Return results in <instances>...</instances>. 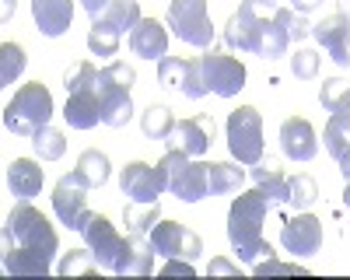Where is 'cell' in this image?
<instances>
[{"instance_id":"cell-1","label":"cell","mask_w":350,"mask_h":280,"mask_svg":"<svg viewBox=\"0 0 350 280\" xmlns=\"http://www.w3.org/2000/svg\"><path fill=\"white\" fill-rule=\"evenodd\" d=\"M0 249H4V270L11 277H46L53 270V256L60 252V235L42 210L21 200L8 214Z\"/></svg>"},{"instance_id":"cell-2","label":"cell","mask_w":350,"mask_h":280,"mask_svg":"<svg viewBox=\"0 0 350 280\" xmlns=\"http://www.w3.org/2000/svg\"><path fill=\"white\" fill-rule=\"evenodd\" d=\"M270 207L273 204L267 200V193H259V189L239 193L235 204H231V210H228V242H231V249H235V256L242 263H256L262 252L273 256L270 242L262 238V221H267Z\"/></svg>"},{"instance_id":"cell-3","label":"cell","mask_w":350,"mask_h":280,"mask_svg":"<svg viewBox=\"0 0 350 280\" xmlns=\"http://www.w3.org/2000/svg\"><path fill=\"white\" fill-rule=\"evenodd\" d=\"M53 120V95L46 84H25L4 105V126L14 137H36Z\"/></svg>"},{"instance_id":"cell-4","label":"cell","mask_w":350,"mask_h":280,"mask_svg":"<svg viewBox=\"0 0 350 280\" xmlns=\"http://www.w3.org/2000/svg\"><path fill=\"white\" fill-rule=\"evenodd\" d=\"M211 161H189L183 148H168V154L158 161L165 186L172 196H179L183 204H200L203 196H211V176H207Z\"/></svg>"},{"instance_id":"cell-5","label":"cell","mask_w":350,"mask_h":280,"mask_svg":"<svg viewBox=\"0 0 350 280\" xmlns=\"http://www.w3.org/2000/svg\"><path fill=\"white\" fill-rule=\"evenodd\" d=\"M137 81V70L123 60H112L109 67L98 70V95H102V123L105 126H126L133 116V98L130 88Z\"/></svg>"},{"instance_id":"cell-6","label":"cell","mask_w":350,"mask_h":280,"mask_svg":"<svg viewBox=\"0 0 350 280\" xmlns=\"http://www.w3.org/2000/svg\"><path fill=\"white\" fill-rule=\"evenodd\" d=\"M277 14V0H242L239 11L224 25V42L239 53H256L262 25Z\"/></svg>"},{"instance_id":"cell-7","label":"cell","mask_w":350,"mask_h":280,"mask_svg":"<svg viewBox=\"0 0 350 280\" xmlns=\"http://www.w3.org/2000/svg\"><path fill=\"white\" fill-rule=\"evenodd\" d=\"M228 151L245 168L262 161V112L259 109L242 105L228 116Z\"/></svg>"},{"instance_id":"cell-8","label":"cell","mask_w":350,"mask_h":280,"mask_svg":"<svg viewBox=\"0 0 350 280\" xmlns=\"http://www.w3.org/2000/svg\"><path fill=\"white\" fill-rule=\"evenodd\" d=\"M168 28L196 49H211V42H214V25H211L207 0H172L168 4Z\"/></svg>"},{"instance_id":"cell-9","label":"cell","mask_w":350,"mask_h":280,"mask_svg":"<svg viewBox=\"0 0 350 280\" xmlns=\"http://www.w3.org/2000/svg\"><path fill=\"white\" fill-rule=\"evenodd\" d=\"M200 67H203V84H207V92H214L221 98H235L245 88V64L235 60V56L207 49L200 56Z\"/></svg>"},{"instance_id":"cell-10","label":"cell","mask_w":350,"mask_h":280,"mask_svg":"<svg viewBox=\"0 0 350 280\" xmlns=\"http://www.w3.org/2000/svg\"><path fill=\"white\" fill-rule=\"evenodd\" d=\"M84 189L88 186L81 182L77 172L64 176L60 182H56V189H53V210H56V217H60L70 232H84V224L92 221V207H88Z\"/></svg>"},{"instance_id":"cell-11","label":"cell","mask_w":350,"mask_h":280,"mask_svg":"<svg viewBox=\"0 0 350 280\" xmlns=\"http://www.w3.org/2000/svg\"><path fill=\"white\" fill-rule=\"evenodd\" d=\"M151 245L165 260H200V252H203L200 235L189 232L179 221H158L151 228Z\"/></svg>"},{"instance_id":"cell-12","label":"cell","mask_w":350,"mask_h":280,"mask_svg":"<svg viewBox=\"0 0 350 280\" xmlns=\"http://www.w3.org/2000/svg\"><path fill=\"white\" fill-rule=\"evenodd\" d=\"M158 81H161V88L183 92L186 98H203V95H207V84H203V67H200V60L165 56V60H158Z\"/></svg>"},{"instance_id":"cell-13","label":"cell","mask_w":350,"mask_h":280,"mask_svg":"<svg viewBox=\"0 0 350 280\" xmlns=\"http://www.w3.org/2000/svg\"><path fill=\"white\" fill-rule=\"evenodd\" d=\"M120 189H123V196H130L133 204H158V196L168 186H165V176H161L158 165L130 161L123 172H120Z\"/></svg>"},{"instance_id":"cell-14","label":"cell","mask_w":350,"mask_h":280,"mask_svg":"<svg viewBox=\"0 0 350 280\" xmlns=\"http://www.w3.org/2000/svg\"><path fill=\"white\" fill-rule=\"evenodd\" d=\"M280 245L291 256H315V252L323 249V221L315 214H298V217L284 221Z\"/></svg>"},{"instance_id":"cell-15","label":"cell","mask_w":350,"mask_h":280,"mask_svg":"<svg viewBox=\"0 0 350 280\" xmlns=\"http://www.w3.org/2000/svg\"><path fill=\"white\" fill-rule=\"evenodd\" d=\"M81 235H84L88 249L95 252L98 266L112 273V266H116V256H120V249H123V235L116 232V224H112L109 217H102V214H92V221L84 224V232H81Z\"/></svg>"},{"instance_id":"cell-16","label":"cell","mask_w":350,"mask_h":280,"mask_svg":"<svg viewBox=\"0 0 350 280\" xmlns=\"http://www.w3.org/2000/svg\"><path fill=\"white\" fill-rule=\"evenodd\" d=\"M312 36L315 42L329 53V60L340 64V67H350V18L340 11V14H329L319 25H312Z\"/></svg>"},{"instance_id":"cell-17","label":"cell","mask_w":350,"mask_h":280,"mask_svg":"<svg viewBox=\"0 0 350 280\" xmlns=\"http://www.w3.org/2000/svg\"><path fill=\"white\" fill-rule=\"evenodd\" d=\"M214 116L200 112V116H189L183 123H175V140L168 137L165 144L168 148H183L186 154H207L211 144H214Z\"/></svg>"},{"instance_id":"cell-18","label":"cell","mask_w":350,"mask_h":280,"mask_svg":"<svg viewBox=\"0 0 350 280\" xmlns=\"http://www.w3.org/2000/svg\"><path fill=\"white\" fill-rule=\"evenodd\" d=\"M154 245L151 242H144V235L130 232L123 238V249H120V256H116V266L112 273H120V277H148L154 270Z\"/></svg>"},{"instance_id":"cell-19","label":"cell","mask_w":350,"mask_h":280,"mask_svg":"<svg viewBox=\"0 0 350 280\" xmlns=\"http://www.w3.org/2000/svg\"><path fill=\"white\" fill-rule=\"evenodd\" d=\"M64 116L74 130H92L102 123V95H98V81L88 84L81 92H70L67 95V105H64Z\"/></svg>"},{"instance_id":"cell-20","label":"cell","mask_w":350,"mask_h":280,"mask_svg":"<svg viewBox=\"0 0 350 280\" xmlns=\"http://www.w3.org/2000/svg\"><path fill=\"white\" fill-rule=\"evenodd\" d=\"M130 49L140 60H165L168 53V32L158 18H140L137 28L130 32Z\"/></svg>"},{"instance_id":"cell-21","label":"cell","mask_w":350,"mask_h":280,"mask_svg":"<svg viewBox=\"0 0 350 280\" xmlns=\"http://www.w3.org/2000/svg\"><path fill=\"white\" fill-rule=\"evenodd\" d=\"M280 151H284L291 161H312L315 151H319L312 123L301 120V116L284 120V126H280Z\"/></svg>"},{"instance_id":"cell-22","label":"cell","mask_w":350,"mask_h":280,"mask_svg":"<svg viewBox=\"0 0 350 280\" xmlns=\"http://www.w3.org/2000/svg\"><path fill=\"white\" fill-rule=\"evenodd\" d=\"M32 18L46 39H60L74 21V0H32Z\"/></svg>"},{"instance_id":"cell-23","label":"cell","mask_w":350,"mask_h":280,"mask_svg":"<svg viewBox=\"0 0 350 280\" xmlns=\"http://www.w3.org/2000/svg\"><path fill=\"white\" fill-rule=\"evenodd\" d=\"M42 182H46V168L32 158H14L8 165V186L18 200H32V196L42 193Z\"/></svg>"},{"instance_id":"cell-24","label":"cell","mask_w":350,"mask_h":280,"mask_svg":"<svg viewBox=\"0 0 350 280\" xmlns=\"http://www.w3.org/2000/svg\"><path fill=\"white\" fill-rule=\"evenodd\" d=\"M252 182L259 193H267L270 204H291V179L280 172V161L267 158V161H256L252 165Z\"/></svg>"},{"instance_id":"cell-25","label":"cell","mask_w":350,"mask_h":280,"mask_svg":"<svg viewBox=\"0 0 350 280\" xmlns=\"http://www.w3.org/2000/svg\"><path fill=\"white\" fill-rule=\"evenodd\" d=\"M74 172L81 176V182H84L88 189H102V186L109 182V176H112V161H109L105 151H84V154L77 158Z\"/></svg>"},{"instance_id":"cell-26","label":"cell","mask_w":350,"mask_h":280,"mask_svg":"<svg viewBox=\"0 0 350 280\" xmlns=\"http://www.w3.org/2000/svg\"><path fill=\"white\" fill-rule=\"evenodd\" d=\"M323 140H326V151L336 158V165L343 158H350V112H329Z\"/></svg>"},{"instance_id":"cell-27","label":"cell","mask_w":350,"mask_h":280,"mask_svg":"<svg viewBox=\"0 0 350 280\" xmlns=\"http://www.w3.org/2000/svg\"><path fill=\"white\" fill-rule=\"evenodd\" d=\"M207 176H211V196H224V193H239L242 189L245 168L231 165V161H211Z\"/></svg>"},{"instance_id":"cell-28","label":"cell","mask_w":350,"mask_h":280,"mask_svg":"<svg viewBox=\"0 0 350 280\" xmlns=\"http://www.w3.org/2000/svg\"><path fill=\"white\" fill-rule=\"evenodd\" d=\"M140 130L148 140H168L175 137V116H172V109L168 105H148L144 109V116H140Z\"/></svg>"},{"instance_id":"cell-29","label":"cell","mask_w":350,"mask_h":280,"mask_svg":"<svg viewBox=\"0 0 350 280\" xmlns=\"http://www.w3.org/2000/svg\"><path fill=\"white\" fill-rule=\"evenodd\" d=\"M105 25H112L116 32H133L137 28V21H140V4L137 0H109V8L98 14Z\"/></svg>"},{"instance_id":"cell-30","label":"cell","mask_w":350,"mask_h":280,"mask_svg":"<svg viewBox=\"0 0 350 280\" xmlns=\"http://www.w3.org/2000/svg\"><path fill=\"white\" fill-rule=\"evenodd\" d=\"M56 273L60 277H95L98 273V260H95L92 249H74V252H67V256L60 260Z\"/></svg>"},{"instance_id":"cell-31","label":"cell","mask_w":350,"mask_h":280,"mask_svg":"<svg viewBox=\"0 0 350 280\" xmlns=\"http://www.w3.org/2000/svg\"><path fill=\"white\" fill-rule=\"evenodd\" d=\"M123 221H126L130 232L148 235L154 224L161 221V204H130V207L123 210Z\"/></svg>"},{"instance_id":"cell-32","label":"cell","mask_w":350,"mask_h":280,"mask_svg":"<svg viewBox=\"0 0 350 280\" xmlns=\"http://www.w3.org/2000/svg\"><path fill=\"white\" fill-rule=\"evenodd\" d=\"M88 49L95 56H116V49H120V32H116L112 25H105L102 18H95L92 32H88Z\"/></svg>"},{"instance_id":"cell-33","label":"cell","mask_w":350,"mask_h":280,"mask_svg":"<svg viewBox=\"0 0 350 280\" xmlns=\"http://www.w3.org/2000/svg\"><path fill=\"white\" fill-rule=\"evenodd\" d=\"M319 102H323L326 112H350V81H343V77H329V81H323Z\"/></svg>"},{"instance_id":"cell-34","label":"cell","mask_w":350,"mask_h":280,"mask_svg":"<svg viewBox=\"0 0 350 280\" xmlns=\"http://www.w3.org/2000/svg\"><path fill=\"white\" fill-rule=\"evenodd\" d=\"M25 70V49L18 42H4L0 46V88L14 84Z\"/></svg>"},{"instance_id":"cell-35","label":"cell","mask_w":350,"mask_h":280,"mask_svg":"<svg viewBox=\"0 0 350 280\" xmlns=\"http://www.w3.org/2000/svg\"><path fill=\"white\" fill-rule=\"evenodd\" d=\"M32 148H36V154H39L42 161H56V158H64L67 140H64V133L56 130V126H42V130L32 137Z\"/></svg>"},{"instance_id":"cell-36","label":"cell","mask_w":350,"mask_h":280,"mask_svg":"<svg viewBox=\"0 0 350 280\" xmlns=\"http://www.w3.org/2000/svg\"><path fill=\"white\" fill-rule=\"evenodd\" d=\"M95 81H98V67L88 64V60H77V64H70V70L64 74V88H67V95H70V92H81V88H88V84H95Z\"/></svg>"},{"instance_id":"cell-37","label":"cell","mask_w":350,"mask_h":280,"mask_svg":"<svg viewBox=\"0 0 350 280\" xmlns=\"http://www.w3.org/2000/svg\"><path fill=\"white\" fill-rule=\"evenodd\" d=\"M319 200V182L312 179V176H295L291 179V204H295L298 210H305V207H312Z\"/></svg>"},{"instance_id":"cell-38","label":"cell","mask_w":350,"mask_h":280,"mask_svg":"<svg viewBox=\"0 0 350 280\" xmlns=\"http://www.w3.org/2000/svg\"><path fill=\"white\" fill-rule=\"evenodd\" d=\"M277 21L284 25V32L291 36V39H305V36H312V25L305 21V14H298L295 8H277Z\"/></svg>"},{"instance_id":"cell-39","label":"cell","mask_w":350,"mask_h":280,"mask_svg":"<svg viewBox=\"0 0 350 280\" xmlns=\"http://www.w3.org/2000/svg\"><path fill=\"white\" fill-rule=\"evenodd\" d=\"M291 74H295L298 81H312L319 74V56L312 49H298L295 56H291Z\"/></svg>"},{"instance_id":"cell-40","label":"cell","mask_w":350,"mask_h":280,"mask_svg":"<svg viewBox=\"0 0 350 280\" xmlns=\"http://www.w3.org/2000/svg\"><path fill=\"white\" fill-rule=\"evenodd\" d=\"M270 273H298V277H305L308 270L298 266V263H277L273 256H267V263L256 266V277H270Z\"/></svg>"},{"instance_id":"cell-41","label":"cell","mask_w":350,"mask_h":280,"mask_svg":"<svg viewBox=\"0 0 350 280\" xmlns=\"http://www.w3.org/2000/svg\"><path fill=\"white\" fill-rule=\"evenodd\" d=\"M161 277H196V266H193V260H168Z\"/></svg>"},{"instance_id":"cell-42","label":"cell","mask_w":350,"mask_h":280,"mask_svg":"<svg viewBox=\"0 0 350 280\" xmlns=\"http://www.w3.org/2000/svg\"><path fill=\"white\" fill-rule=\"evenodd\" d=\"M207 273H221V277H239V266H235V263H228L224 256H217V260H211Z\"/></svg>"},{"instance_id":"cell-43","label":"cell","mask_w":350,"mask_h":280,"mask_svg":"<svg viewBox=\"0 0 350 280\" xmlns=\"http://www.w3.org/2000/svg\"><path fill=\"white\" fill-rule=\"evenodd\" d=\"M291 8H295L298 14H308L315 8H323V0H291Z\"/></svg>"},{"instance_id":"cell-44","label":"cell","mask_w":350,"mask_h":280,"mask_svg":"<svg viewBox=\"0 0 350 280\" xmlns=\"http://www.w3.org/2000/svg\"><path fill=\"white\" fill-rule=\"evenodd\" d=\"M81 4H84V11L92 14V18H98V14L109 8V0H81Z\"/></svg>"},{"instance_id":"cell-45","label":"cell","mask_w":350,"mask_h":280,"mask_svg":"<svg viewBox=\"0 0 350 280\" xmlns=\"http://www.w3.org/2000/svg\"><path fill=\"white\" fill-rule=\"evenodd\" d=\"M11 11H14V0H4V11H0V18H11Z\"/></svg>"},{"instance_id":"cell-46","label":"cell","mask_w":350,"mask_h":280,"mask_svg":"<svg viewBox=\"0 0 350 280\" xmlns=\"http://www.w3.org/2000/svg\"><path fill=\"white\" fill-rule=\"evenodd\" d=\"M340 172H343V179H350V158H343V161H340Z\"/></svg>"},{"instance_id":"cell-47","label":"cell","mask_w":350,"mask_h":280,"mask_svg":"<svg viewBox=\"0 0 350 280\" xmlns=\"http://www.w3.org/2000/svg\"><path fill=\"white\" fill-rule=\"evenodd\" d=\"M343 207L350 210V179H347V189H343Z\"/></svg>"},{"instance_id":"cell-48","label":"cell","mask_w":350,"mask_h":280,"mask_svg":"<svg viewBox=\"0 0 350 280\" xmlns=\"http://www.w3.org/2000/svg\"><path fill=\"white\" fill-rule=\"evenodd\" d=\"M343 14L350 18V0H343Z\"/></svg>"}]
</instances>
